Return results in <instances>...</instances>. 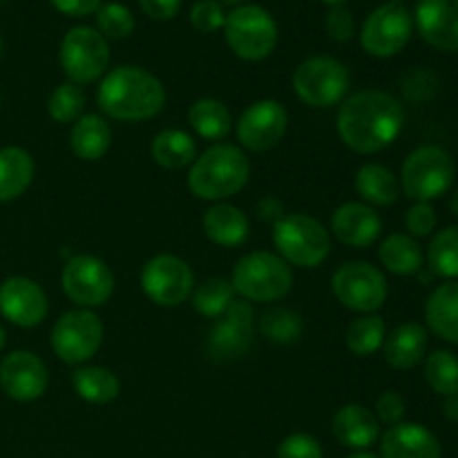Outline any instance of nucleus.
Listing matches in <instances>:
<instances>
[{
	"mask_svg": "<svg viewBox=\"0 0 458 458\" xmlns=\"http://www.w3.org/2000/svg\"><path fill=\"white\" fill-rule=\"evenodd\" d=\"M338 137L358 155H376L392 146L405 128V107L385 89H360L338 110Z\"/></svg>",
	"mask_w": 458,
	"mask_h": 458,
	"instance_id": "1",
	"label": "nucleus"
},
{
	"mask_svg": "<svg viewBox=\"0 0 458 458\" xmlns=\"http://www.w3.org/2000/svg\"><path fill=\"white\" fill-rule=\"evenodd\" d=\"M97 103L103 114L114 121H150L165 107V88L152 72L123 65L103 76Z\"/></svg>",
	"mask_w": 458,
	"mask_h": 458,
	"instance_id": "2",
	"label": "nucleus"
},
{
	"mask_svg": "<svg viewBox=\"0 0 458 458\" xmlns=\"http://www.w3.org/2000/svg\"><path fill=\"white\" fill-rule=\"evenodd\" d=\"M250 179V161L233 143H215L197 157L188 173V188L204 201H224L235 197Z\"/></svg>",
	"mask_w": 458,
	"mask_h": 458,
	"instance_id": "3",
	"label": "nucleus"
},
{
	"mask_svg": "<svg viewBox=\"0 0 458 458\" xmlns=\"http://www.w3.org/2000/svg\"><path fill=\"white\" fill-rule=\"evenodd\" d=\"M231 284L246 302H277L293 286V271L289 264L271 250H253L237 259Z\"/></svg>",
	"mask_w": 458,
	"mask_h": 458,
	"instance_id": "4",
	"label": "nucleus"
},
{
	"mask_svg": "<svg viewBox=\"0 0 458 458\" xmlns=\"http://www.w3.org/2000/svg\"><path fill=\"white\" fill-rule=\"evenodd\" d=\"M273 244L289 267L316 268L329 258L331 233L311 215L291 213L273 224Z\"/></svg>",
	"mask_w": 458,
	"mask_h": 458,
	"instance_id": "5",
	"label": "nucleus"
},
{
	"mask_svg": "<svg viewBox=\"0 0 458 458\" xmlns=\"http://www.w3.org/2000/svg\"><path fill=\"white\" fill-rule=\"evenodd\" d=\"M293 92L304 106L327 110L347 98L352 74L347 65L334 56H311L300 63L293 72Z\"/></svg>",
	"mask_w": 458,
	"mask_h": 458,
	"instance_id": "6",
	"label": "nucleus"
},
{
	"mask_svg": "<svg viewBox=\"0 0 458 458\" xmlns=\"http://www.w3.org/2000/svg\"><path fill=\"white\" fill-rule=\"evenodd\" d=\"M456 177L450 152L438 146H420L407 155L401 170V191L414 201H432L445 195Z\"/></svg>",
	"mask_w": 458,
	"mask_h": 458,
	"instance_id": "7",
	"label": "nucleus"
},
{
	"mask_svg": "<svg viewBox=\"0 0 458 458\" xmlns=\"http://www.w3.org/2000/svg\"><path fill=\"white\" fill-rule=\"evenodd\" d=\"M224 36L242 61H264L277 45V22L259 4H240L233 9L224 22Z\"/></svg>",
	"mask_w": 458,
	"mask_h": 458,
	"instance_id": "8",
	"label": "nucleus"
},
{
	"mask_svg": "<svg viewBox=\"0 0 458 458\" xmlns=\"http://www.w3.org/2000/svg\"><path fill=\"white\" fill-rule=\"evenodd\" d=\"M58 61L70 83H94L110 65V45L92 27H72L61 40Z\"/></svg>",
	"mask_w": 458,
	"mask_h": 458,
	"instance_id": "9",
	"label": "nucleus"
},
{
	"mask_svg": "<svg viewBox=\"0 0 458 458\" xmlns=\"http://www.w3.org/2000/svg\"><path fill=\"white\" fill-rule=\"evenodd\" d=\"M331 291L344 309L362 316L383 309L389 293L383 271L362 259L344 262L331 277Z\"/></svg>",
	"mask_w": 458,
	"mask_h": 458,
	"instance_id": "10",
	"label": "nucleus"
},
{
	"mask_svg": "<svg viewBox=\"0 0 458 458\" xmlns=\"http://www.w3.org/2000/svg\"><path fill=\"white\" fill-rule=\"evenodd\" d=\"M103 322L89 309L63 313L52 329V349L65 365H83L103 344Z\"/></svg>",
	"mask_w": 458,
	"mask_h": 458,
	"instance_id": "11",
	"label": "nucleus"
},
{
	"mask_svg": "<svg viewBox=\"0 0 458 458\" xmlns=\"http://www.w3.org/2000/svg\"><path fill=\"white\" fill-rule=\"evenodd\" d=\"M61 286L76 307L92 311L114 293V273L97 255H74L63 267Z\"/></svg>",
	"mask_w": 458,
	"mask_h": 458,
	"instance_id": "12",
	"label": "nucleus"
},
{
	"mask_svg": "<svg viewBox=\"0 0 458 458\" xmlns=\"http://www.w3.org/2000/svg\"><path fill=\"white\" fill-rule=\"evenodd\" d=\"M141 289L159 307H179L195 291V273L186 259L177 255H155L141 268Z\"/></svg>",
	"mask_w": 458,
	"mask_h": 458,
	"instance_id": "13",
	"label": "nucleus"
},
{
	"mask_svg": "<svg viewBox=\"0 0 458 458\" xmlns=\"http://www.w3.org/2000/svg\"><path fill=\"white\" fill-rule=\"evenodd\" d=\"M414 21L403 4L385 3L365 18L360 30V43L369 56H396L410 43Z\"/></svg>",
	"mask_w": 458,
	"mask_h": 458,
	"instance_id": "14",
	"label": "nucleus"
},
{
	"mask_svg": "<svg viewBox=\"0 0 458 458\" xmlns=\"http://www.w3.org/2000/svg\"><path fill=\"white\" fill-rule=\"evenodd\" d=\"M255 338V311L246 300H235L206 340V352L213 360H237L250 349Z\"/></svg>",
	"mask_w": 458,
	"mask_h": 458,
	"instance_id": "15",
	"label": "nucleus"
},
{
	"mask_svg": "<svg viewBox=\"0 0 458 458\" xmlns=\"http://www.w3.org/2000/svg\"><path fill=\"white\" fill-rule=\"evenodd\" d=\"M289 112L273 98H262L246 107L237 121V139L250 152L273 150L284 139Z\"/></svg>",
	"mask_w": 458,
	"mask_h": 458,
	"instance_id": "16",
	"label": "nucleus"
},
{
	"mask_svg": "<svg viewBox=\"0 0 458 458\" xmlns=\"http://www.w3.org/2000/svg\"><path fill=\"white\" fill-rule=\"evenodd\" d=\"M47 295L38 282L16 276L0 284V313L12 325L31 329L47 318Z\"/></svg>",
	"mask_w": 458,
	"mask_h": 458,
	"instance_id": "17",
	"label": "nucleus"
},
{
	"mask_svg": "<svg viewBox=\"0 0 458 458\" xmlns=\"http://www.w3.org/2000/svg\"><path fill=\"white\" fill-rule=\"evenodd\" d=\"M49 385L45 362L31 352H12L0 362V387L18 403L38 401Z\"/></svg>",
	"mask_w": 458,
	"mask_h": 458,
	"instance_id": "18",
	"label": "nucleus"
},
{
	"mask_svg": "<svg viewBox=\"0 0 458 458\" xmlns=\"http://www.w3.org/2000/svg\"><path fill=\"white\" fill-rule=\"evenodd\" d=\"M383 233V219L365 201H347L331 215V235L352 249H367Z\"/></svg>",
	"mask_w": 458,
	"mask_h": 458,
	"instance_id": "19",
	"label": "nucleus"
},
{
	"mask_svg": "<svg viewBox=\"0 0 458 458\" xmlns=\"http://www.w3.org/2000/svg\"><path fill=\"white\" fill-rule=\"evenodd\" d=\"M416 27L432 47L458 52V0H419Z\"/></svg>",
	"mask_w": 458,
	"mask_h": 458,
	"instance_id": "20",
	"label": "nucleus"
},
{
	"mask_svg": "<svg viewBox=\"0 0 458 458\" xmlns=\"http://www.w3.org/2000/svg\"><path fill=\"white\" fill-rule=\"evenodd\" d=\"M441 443L419 423L392 425L380 438V458H441Z\"/></svg>",
	"mask_w": 458,
	"mask_h": 458,
	"instance_id": "21",
	"label": "nucleus"
},
{
	"mask_svg": "<svg viewBox=\"0 0 458 458\" xmlns=\"http://www.w3.org/2000/svg\"><path fill=\"white\" fill-rule=\"evenodd\" d=\"M331 429H334V437L340 445L358 452H365L380 437V423L376 414L369 407L358 405V403L340 407L335 411Z\"/></svg>",
	"mask_w": 458,
	"mask_h": 458,
	"instance_id": "22",
	"label": "nucleus"
},
{
	"mask_svg": "<svg viewBox=\"0 0 458 458\" xmlns=\"http://www.w3.org/2000/svg\"><path fill=\"white\" fill-rule=\"evenodd\" d=\"M428 353V331L419 322H405L385 338V362L394 369H414Z\"/></svg>",
	"mask_w": 458,
	"mask_h": 458,
	"instance_id": "23",
	"label": "nucleus"
},
{
	"mask_svg": "<svg viewBox=\"0 0 458 458\" xmlns=\"http://www.w3.org/2000/svg\"><path fill=\"white\" fill-rule=\"evenodd\" d=\"M201 226H204V235L213 244L224 246V249L242 246L249 240L250 233L249 217L237 206L226 204V201H219V204L210 206L204 213Z\"/></svg>",
	"mask_w": 458,
	"mask_h": 458,
	"instance_id": "24",
	"label": "nucleus"
},
{
	"mask_svg": "<svg viewBox=\"0 0 458 458\" xmlns=\"http://www.w3.org/2000/svg\"><path fill=\"white\" fill-rule=\"evenodd\" d=\"M425 320L429 331L458 347V282L450 280L438 284L429 293L425 304Z\"/></svg>",
	"mask_w": 458,
	"mask_h": 458,
	"instance_id": "25",
	"label": "nucleus"
},
{
	"mask_svg": "<svg viewBox=\"0 0 458 458\" xmlns=\"http://www.w3.org/2000/svg\"><path fill=\"white\" fill-rule=\"evenodd\" d=\"M36 165L25 148H0V204L18 199L34 182Z\"/></svg>",
	"mask_w": 458,
	"mask_h": 458,
	"instance_id": "26",
	"label": "nucleus"
},
{
	"mask_svg": "<svg viewBox=\"0 0 458 458\" xmlns=\"http://www.w3.org/2000/svg\"><path fill=\"white\" fill-rule=\"evenodd\" d=\"M356 192L369 206H392L401 197V182L392 168L383 164H365L353 179Z\"/></svg>",
	"mask_w": 458,
	"mask_h": 458,
	"instance_id": "27",
	"label": "nucleus"
},
{
	"mask_svg": "<svg viewBox=\"0 0 458 458\" xmlns=\"http://www.w3.org/2000/svg\"><path fill=\"white\" fill-rule=\"evenodd\" d=\"M70 146L79 159L98 161L103 159L112 146V130L107 121L98 114H83L74 121L70 132Z\"/></svg>",
	"mask_w": 458,
	"mask_h": 458,
	"instance_id": "28",
	"label": "nucleus"
},
{
	"mask_svg": "<svg viewBox=\"0 0 458 458\" xmlns=\"http://www.w3.org/2000/svg\"><path fill=\"white\" fill-rule=\"evenodd\" d=\"M72 385L81 401L89 405H107L121 394V380L107 367L88 365L72 374Z\"/></svg>",
	"mask_w": 458,
	"mask_h": 458,
	"instance_id": "29",
	"label": "nucleus"
},
{
	"mask_svg": "<svg viewBox=\"0 0 458 458\" xmlns=\"http://www.w3.org/2000/svg\"><path fill=\"white\" fill-rule=\"evenodd\" d=\"M380 264L394 276H416L425 262L423 249L419 242L405 233H394L385 237L378 249Z\"/></svg>",
	"mask_w": 458,
	"mask_h": 458,
	"instance_id": "30",
	"label": "nucleus"
},
{
	"mask_svg": "<svg viewBox=\"0 0 458 458\" xmlns=\"http://www.w3.org/2000/svg\"><path fill=\"white\" fill-rule=\"evenodd\" d=\"M150 155L155 164H159L165 170H182L186 165H192L197 159V146L192 137L183 130H161L150 143Z\"/></svg>",
	"mask_w": 458,
	"mask_h": 458,
	"instance_id": "31",
	"label": "nucleus"
},
{
	"mask_svg": "<svg viewBox=\"0 0 458 458\" xmlns=\"http://www.w3.org/2000/svg\"><path fill=\"white\" fill-rule=\"evenodd\" d=\"M188 123L201 139L222 141L231 132L233 116L222 101L206 97L192 103L191 110H188Z\"/></svg>",
	"mask_w": 458,
	"mask_h": 458,
	"instance_id": "32",
	"label": "nucleus"
},
{
	"mask_svg": "<svg viewBox=\"0 0 458 458\" xmlns=\"http://www.w3.org/2000/svg\"><path fill=\"white\" fill-rule=\"evenodd\" d=\"M235 289L228 280L224 277H210V280H204L201 284L195 286L192 291V307L199 316L210 318V320H217L224 313L228 311L233 302H235Z\"/></svg>",
	"mask_w": 458,
	"mask_h": 458,
	"instance_id": "33",
	"label": "nucleus"
},
{
	"mask_svg": "<svg viewBox=\"0 0 458 458\" xmlns=\"http://www.w3.org/2000/svg\"><path fill=\"white\" fill-rule=\"evenodd\" d=\"M385 338H387V327H385L383 318L376 316V313H367V316L353 320L344 334L347 349L360 358H367L383 349Z\"/></svg>",
	"mask_w": 458,
	"mask_h": 458,
	"instance_id": "34",
	"label": "nucleus"
},
{
	"mask_svg": "<svg viewBox=\"0 0 458 458\" xmlns=\"http://www.w3.org/2000/svg\"><path fill=\"white\" fill-rule=\"evenodd\" d=\"M259 331L273 344H293L302 338L304 322L286 307H271L259 318Z\"/></svg>",
	"mask_w": 458,
	"mask_h": 458,
	"instance_id": "35",
	"label": "nucleus"
},
{
	"mask_svg": "<svg viewBox=\"0 0 458 458\" xmlns=\"http://www.w3.org/2000/svg\"><path fill=\"white\" fill-rule=\"evenodd\" d=\"M428 264L434 276L458 277V226H447L434 235L428 249Z\"/></svg>",
	"mask_w": 458,
	"mask_h": 458,
	"instance_id": "36",
	"label": "nucleus"
},
{
	"mask_svg": "<svg viewBox=\"0 0 458 458\" xmlns=\"http://www.w3.org/2000/svg\"><path fill=\"white\" fill-rule=\"evenodd\" d=\"M425 380L441 396L458 394V358L452 352L438 349L425 358Z\"/></svg>",
	"mask_w": 458,
	"mask_h": 458,
	"instance_id": "37",
	"label": "nucleus"
},
{
	"mask_svg": "<svg viewBox=\"0 0 458 458\" xmlns=\"http://www.w3.org/2000/svg\"><path fill=\"white\" fill-rule=\"evenodd\" d=\"M85 92L76 83H61L47 101V112L56 123H74L83 116Z\"/></svg>",
	"mask_w": 458,
	"mask_h": 458,
	"instance_id": "38",
	"label": "nucleus"
},
{
	"mask_svg": "<svg viewBox=\"0 0 458 458\" xmlns=\"http://www.w3.org/2000/svg\"><path fill=\"white\" fill-rule=\"evenodd\" d=\"M97 27L103 38L121 40L128 38L134 31V16L125 4L121 3H106L97 12Z\"/></svg>",
	"mask_w": 458,
	"mask_h": 458,
	"instance_id": "39",
	"label": "nucleus"
},
{
	"mask_svg": "<svg viewBox=\"0 0 458 458\" xmlns=\"http://www.w3.org/2000/svg\"><path fill=\"white\" fill-rule=\"evenodd\" d=\"M191 22L201 34H213V31L224 30V22H226L224 4L217 0H197L191 7Z\"/></svg>",
	"mask_w": 458,
	"mask_h": 458,
	"instance_id": "40",
	"label": "nucleus"
},
{
	"mask_svg": "<svg viewBox=\"0 0 458 458\" xmlns=\"http://www.w3.org/2000/svg\"><path fill=\"white\" fill-rule=\"evenodd\" d=\"M327 34H329L331 40L335 43H349L356 34V21H353V13L349 12L344 4H335V7H329L325 18Z\"/></svg>",
	"mask_w": 458,
	"mask_h": 458,
	"instance_id": "41",
	"label": "nucleus"
},
{
	"mask_svg": "<svg viewBox=\"0 0 458 458\" xmlns=\"http://www.w3.org/2000/svg\"><path fill=\"white\" fill-rule=\"evenodd\" d=\"M276 458H322V445L311 434H291L277 445Z\"/></svg>",
	"mask_w": 458,
	"mask_h": 458,
	"instance_id": "42",
	"label": "nucleus"
},
{
	"mask_svg": "<svg viewBox=\"0 0 458 458\" xmlns=\"http://www.w3.org/2000/svg\"><path fill=\"white\" fill-rule=\"evenodd\" d=\"M405 226L411 237H429L437 228V213L428 201H416L405 213Z\"/></svg>",
	"mask_w": 458,
	"mask_h": 458,
	"instance_id": "43",
	"label": "nucleus"
},
{
	"mask_svg": "<svg viewBox=\"0 0 458 458\" xmlns=\"http://www.w3.org/2000/svg\"><path fill=\"white\" fill-rule=\"evenodd\" d=\"M403 416H405V401H403L401 394L385 392L376 401V419H378V423H385L392 428V425L403 423Z\"/></svg>",
	"mask_w": 458,
	"mask_h": 458,
	"instance_id": "44",
	"label": "nucleus"
},
{
	"mask_svg": "<svg viewBox=\"0 0 458 458\" xmlns=\"http://www.w3.org/2000/svg\"><path fill=\"white\" fill-rule=\"evenodd\" d=\"M61 13L70 18H83L89 13H97L103 0H49Z\"/></svg>",
	"mask_w": 458,
	"mask_h": 458,
	"instance_id": "45",
	"label": "nucleus"
},
{
	"mask_svg": "<svg viewBox=\"0 0 458 458\" xmlns=\"http://www.w3.org/2000/svg\"><path fill=\"white\" fill-rule=\"evenodd\" d=\"M139 7L155 21H170L182 9V0H139Z\"/></svg>",
	"mask_w": 458,
	"mask_h": 458,
	"instance_id": "46",
	"label": "nucleus"
},
{
	"mask_svg": "<svg viewBox=\"0 0 458 458\" xmlns=\"http://www.w3.org/2000/svg\"><path fill=\"white\" fill-rule=\"evenodd\" d=\"M255 213H258L259 219H264V222H280L282 217H284V204H282L277 197H264V199L258 201V208H255Z\"/></svg>",
	"mask_w": 458,
	"mask_h": 458,
	"instance_id": "47",
	"label": "nucleus"
},
{
	"mask_svg": "<svg viewBox=\"0 0 458 458\" xmlns=\"http://www.w3.org/2000/svg\"><path fill=\"white\" fill-rule=\"evenodd\" d=\"M443 414H445V419L452 420V423H458V394L445 398V403H443Z\"/></svg>",
	"mask_w": 458,
	"mask_h": 458,
	"instance_id": "48",
	"label": "nucleus"
},
{
	"mask_svg": "<svg viewBox=\"0 0 458 458\" xmlns=\"http://www.w3.org/2000/svg\"><path fill=\"white\" fill-rule=\"evenodd\" d=\"M450 208H452V213H454L458 217V188L454 192H452V197H450Z\"/></svg>",
	"mask_w": 458,
	"mask_h": 458,
	"instance_id": "49",
	"label": "nucleus"
},
{
	"mask_svg": "<svg viewBox=\"0 0 458 458\" xmlns=\"http://www.w3.org/2000/svg\"><path fill=\"white\" fill-rule=\"evenodd\" d=\"M347 458H378V456L369 454V452H353V454L347 456Z\"/></svg>",
	"mask_w": 458,
	"mask_h": 458,
	"instance_id": "50",
	"label": "nucleus"
},
{
	"mask_svg": "<svg viewBox=\"0 0 458 458\" xmlns=\"http://www.w3.org/2000/svg\"><path fill=\"white\" fill-rule=\"evenodd\" d=\"M4 343H7V334H4V329H3V325H0V352H3V347H4Z\"/></svg>",
	"mask_w": 458,
	"mask_h": 458,
	"instance_id": "51",
	"label": "nucleus"
},
{
	"mask_svg": "<svg viewBox=\"0 0 458 458\" xmlns=\"http://www.w3.org/2000/svg\"><path fill=\"white\" fill-rule=\"evenodd\" d=\"M217 3H222V4H235V7H240V4H244V0H217Z\"/></svg>",
	"mask_w": 458,
	"mask_h": 458,
	"instance_id": "52",
	"label": "nucleus"
},
{
	"mask_svg": "<svg viewBox=\"0 0 458 458\" xmlns=\"http://www.w3.org/2000/svg\"><path fill=\"white\" fill-rule=\"evenodd\" d=\"M322 3H327V4H331V7H335V4H344V3H347V0H322Z\"/></svg>",
	"mask_w": 458,
	"mask_h": 458,
	"instance_id": "53",
	"label": "nucleus"
},
{
	"mask_svg": "<svg viewBox=\"0 0 458 458\" xmlns=\"http://www.w3.org/2000/svg\"><path fill=\"white\" fill-rule=\"evenodd\" d=\"M389 3H394V4H403V3H405V0H389Z\"/></svg>",
	"mask_w": 458,
	"mask_h": 458,
	"instance_id": "54",
	"label": "nucleus"
},
{
	"mask_svg": "<svg viewBox=\"0 0 458 458\" xmlns=\"http://www.w3.org/2000/svg\"><path fill=\"white\" fill-rule=\"evenodd\" d=\"M0 54H3V38H0Z\"/></svg>",
	"mask_w": 458,
	"mask_h": 458,
	"instance_id": "55",
	"label": "nucleus"
},
{
	"mask_svg": "<svg viewBox=\"0 0 458 458\" xmlns=\"http://www.w3.org/2000/svg\"><path fill=\"white\" fill-rule=\"evenodd\" d=\"M0 4H3V0H0Z\"/></svg>",
	"mask_w": 458,
	"mask_h": 458,
	"instance_id": "56",
	"label": "nucleus"
}]
</instances>
